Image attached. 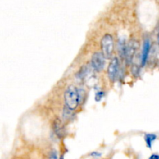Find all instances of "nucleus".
<instances>
[{"label": "nucleus", "mask_w": 159, "mask_h": 159, "mask_svg": "<svg viewBox=\"0 0 159 159\" xmlns=\"http://www.w3.org/2000/svg\"><path fill=\"white\" fill-rule=\"evenodd\" d=\"M90 155H91L92 157H93V158H99V157L101 156V153H99V152H93L90 154Z\"/></svg>", "instance_id": "11"}, {"label": "nucleus", "mask_w": 159, "mask_h": 159, "mask_svg": "<svg viewBox=\"0 0 159 159\" xmlns=\"http://www.w3.org/2000/svg\"><path fill=\"white\" fill-rule=\"evenodd\" d=\"M92 68L96 71H102L105 66V57L102 52H96L93 54L91 59Z\"/></svg>", "instance_id": "5"}, {"label": "nucleus", "mask_w": 159, "mask_h": 159, "mask_svg": "<svg viewBox=\"0 0 159 159\" xmlns=\"http://www.w3.org/2000/svg\"><path fill=\"white\" fill-rule=\"evenodd\" d=\"M104 95H105V93L103 91H98L95 96V99H96V102H100L102 98L104 97Z\"/></svg>", "instance_id": "9"}, {"label": "nucleus", "mask_w": 159, "mask_h": 159, "mask_svg": "<svg viewBox=\"0 0 159 159\" xmlns=\"http://www.w3.org/2000/svg\"><path fill=\"white\" fill-rule=\"evenodd\" d=\"M120 62L117 57H113L107 68V75L111 82H116L120 75Z\"/></svg>", "instance_id": "4"}, {"label": "nucleus", "mask_w": 159, "mask_h": 159, "mask_svg": "<svg viewBox=\"0 0 159 159\" xmlns=\"http://www.w3.org/2000/svg\"><path fill=\"white\" fill-rule=\"evenodd\" d=\"M148 159H159V155L158 154H153L149 157Z\"/></svg>", "instance_id": "12"}, {"label": "nucleus", "mask_w": 159, "mask_h": 159, "mask_svg": "<svg viewBox=\"0 0 159 159\" xmlns=\"http://www.w3.org/2000/svg\"><path fill=\"white\" fill-rule=\"evenodd\" d=\"M138 48H139L138 42L136 41L135 40H130L129 43H127L125 54H124V58H125L127 64L133 63V61L134 59L135 56H136Z\"/></svg>", "instance_id": "3"}, {"label": "nucleus", "mask_w": 159, "mask_h": 159, "mask_svg": "<svg viewBox=\"0 0 159 159\" xmlns=\"http://www.w3.org/2000/svg\"><path fill=\"white\" fill-rule=\"evenodd\" d=\"M53 129H54V132L57 138H61L65 136V127L62 121L60 119L54 120V123H53Z\"/></svg>", "instance_id": "7"}, {"label": "nucleus", "mask_w": 159, "mask_h": 159, "mask_svg": "<svg viewBox=\"0 0 159 159\" xmlns=\"http://www.w3.org/2000/svg\"><path fill=\"white\" fill-rule=\"evenodd\" d=\"M101 48H102V53L105 58L110 59L114 49V41H113L112 35L106 34L103 36L101 40Z\"/></svg>", "instance_id": "2"}, {"label": "nucleus", "mask_w": 159, "mask_h": 159, "mask_svg": "<svg viewBox=\"0 0 159 159\" xmlns=\"http://www.w3.org/2000/svg\"><path fill=\"white\" fill-rule=\"evenodd\" d=\"M49 158L50 159H64L63 156H61L60 158H59L56 151H52V152H51V154H50Z\"/></svg>", "instance_id": "10"}, {"label": "nucleus", "mask_w": 159, "mask_h": 159, "mask_svg": "<svg viewBox=\"0 0 159 159\" xmlns=\"http://www.w3.org/2000/svg\"><path fill=\"white\" fill-rule=\"evenodd\" d=\"M151 49V43L149 39H146L144 42V45H143L142 52H141V67H144L146 65L148 59L149 53H150Z\"/></svg>", "instance_id": "6"}, {"label": "nucleus", "mask_w": 159, "mask_h": 159, "mask_svg": "<svg viewBox=\"0 0 159 159\" xmlns=\"http://www.w3.org/2000/svg\"><path fill=\"white\" fill-rule=\"evenodd\" d=\"M157 135L154 134H146L144 135V141H145L146 145L148 148H152V144H153L154 141L156 140Z\"/></svg>", "instance_id": "8"}, {"label": "nucleus", "mask_w": 159, "mask_h": 159, "mask_svg": "<svg viewBox=\"0 0 159 159\" xmlns=\"http://www.w3.org/2000/svg\"><path fill=\"white\" fill-rule=\"evenodd\" d=\"M65 108L71 111H74L79 107L81 100L80 90L74 85H70L65 92Z\"/></svg>", "instance_id": "1"}, {"label": "nucleus", "mask_w": 159, "mask_h": 159, "mask_svg": "<svg viewBox=\"0 0 159 159\" xmlns=\"http://www.w3.org/2000/svg\"><path fill=\"white\" fill-rule=\"evenodd\" d=\"M158 42L159 43V32H158Z\"/></svg>", "instance_id": "13"}]
</instances>
